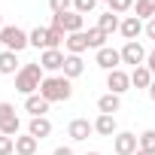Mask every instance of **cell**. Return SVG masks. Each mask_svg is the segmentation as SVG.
Instances as JSON below:
<instances>
[{
	"label": "cell",
	"mask_w": 155,
	"mask_h": 155,
	"mask_svg": "<svg viewBox=\"0 0 155 155\" xmlns=\"http://www.w3.org/2000/svg\"><path fill=\"white\" fill-rule=\"evenodd\" d=\"M43 73H46V70L40 67V61H37V64H25V67L15 73V91H18V94H25V97L37 94V91H40V85H43V79H46Z\"/></svg>",
	"instance_id": "1"
},
{
	"label": "cell",
	"mask_w": 155,
	"mask_h": 155,
	"mask_svg": "<svg viewBox=\"0 0 155 155\" xmlns=\"http://www.w3.org/2000/svg\"><path fill=\"white\" fill-rule=\"evenodd\" d=\"M40 94H43L49 104H55V101H70V97H73V85H70L67 76H46L43 85H40Z\"/></svg>",
	"instance_id": "2"
},
{
	"label": "cell",
	"mask_w": 155,
	"mask_h": 155,
	"mask_svg": "<svg viewBox=\"0 0 155 155\" xmlns=\"http://www.w3.org/2000/svg\"><path fill=\"white\" fill-rule=\"evenodd\" d=\"M0 43H3V49L6 52H25L28 46H31V37L21 31V28H15V25H3V31H0Z\"/></svg>",
	"instance_id": "3"
},
{
	"label": "cell",
	"mask_w": 155,
	"mask_h": 155,
	"mask_svg": "<svg viewBox=\"0 0 155 155\" xmlns=\"http://www.w3.org/2000/svg\"><path fill=\"white\" fill-rule=\"evenodd\" d=\"M94 64H97L101 70L113 73V70H119V64H122V52H119V49H113V46H104V49H97V52H94Z\"/></svg>",
	"instance_id": "4"
},
{
	"label": "cell",
	"mask_w": 155,
	"mask_h": 155,
	"mask_svg": "<svg viewBox=\"0 0 155 155\" xmlns=\"http://www.w3.org/2000/svg\"><path fill=\"white\" fill-rule=\"evenodd\" d=\"M52 25L64 28L67 34H79V31H82V25H85V15H79L76 9H70V12H61V15H52Z\"/></svg>",
	"instance_id": "5"
},
{
	"label": "cell",
	"mask_w": 155,
	"mask_h": 155,
	"mask_svg": "<svg viewBox=\"0 0 155 155\" xmlns=\"http://www.w3.org/2000/svg\"><path fill=\"white\" fill-rule=\"evenodd\" d=\"M113 149H116V155H134V152L140 149V140H137V134H131V131H119V134L113 137Z\"/></svg>",
	"instance_id": "6"
},
{
	"label": "cell",
	"mask_w": 155,
	"mask_h": 155,
	"mask_svg": "<svg viewBox=\"0 0 155 155\" xmlns=\"http://www.w3.org/2000/svg\"><path fill=\"white\" fill-rule=\"evenodd\" d=\"M119 52H122V64H131V67H143V64H146V49H143L137 40H134V43H125Z\"/></svg>",
	"instance_id": "7"
},
{
	"label": "cell",
	"mask_w": 155,
	"mask_h": 155,
	"mask_svg": "<svg viewBox=\"0 0 155 155\" xmlns=\"http://www.w3.org/2000/svg\"><path fill=\"white\" fill-rule=\"evenodd\" d=\"M94 134V122H88V119H73L70 125H67V137L73 140V143H82V140H88Z\"/></svg>",
	"instance_id": "8"
},
{
	"label": "cell",
	"mask_w": 155,
	"mask_h": 155,
	"mask_svg": "<svg viewBox=\"0 0 155 155\" xmlns=\"http://www.w3.org/2000/svg\"><path fill=\"white\" fill-rule=\"evenodd\" d=\"M107 88H110L113 94H119V97H122V94L131 88V73H125L122 67H119V70H113V73H107Z\"/></svg>",
	"instance_id": "9"
},
{
	"label": "cell",
	"mask_w": 155,
	"mask_h": 155,
	"mask_svg": "<svg viewBox=\"0 0 155 155\" xmlns=\"http://www.w3.org/2000/svg\"><path fill=\"white\" fill-rule=\"evenodd\" d=\"M64 52L61 49H46L43 55H40V67L46 70V73H58V70H64Z\"/></svg>",
	"instance_id": "10"
},
{
	"label": "cell",
	"mask_w": 155,
	"mask_h": 155,
	"mask_svg": "<svg viewBox=\"0 0 155 155\" xmlns=\"http://www.w3.org/2000/svg\"><path fill=\"white\" fill-rule=\"evenodd\" d=\"M82 73H85L82 55H67V58H64V70H61V76H67V79L73 82V79H79Z\"/></svg>",
	"instance_id": "11"
},
{
	"label": "cell",
	"mask_w": 155,
	"mask_h": 155,
	"mask_svg": "<svg viewBox=\"0 0 155 155\" xmlns=\"http://www.w3.org/2000/svg\"><path fill=\"white\" fill-rule=\"evenodd\" d=\"M49 107H52V104H49V101H46L40 91H37V94H31V97H25V110L31 113V119L46 116V113H49Z\"/></svg>",
	"instance_id": "12"
},
{
	"label": "cell",
	"mask_w": 155,
	"mask_h": 155,
	"mask_svg": "<svg viewBox=\"0 0 155 155\" xmlns=\"http://www.w3.org/2000/svg\"><path fill=\"white\" fill-rule=\"evenodd\" d=\"M119 31H122V37H125L128 43H134V40H137V37H140V34L146 31V25H143V21H140L137 15H128V18L122 21V28H119Z\"/></svg>",
	"instance_id": "13"
},
{
	"label": "cell",
	"mask_w": 155,
	"mask_h": 155,
	"mask_svg": "<svg viewBox=\"0 0 155 155\" xmlns=\"http://www.w3.org/2000/svg\"><path fill=\"white\" fill-rule=\"evenodd\" d=\"M94 134H101V137H116L119 134V122H116V116H97L94 119Z\"/></svg>",
	"instance_id": "14"
},
{
	"label": "cell",
	"mask_w": 155,
	"mask_h": 155,
	"mask_svg": "<svg viewBox=\"0 0 155 155\" xmlns=\"http://www.w3.org/2000/svg\"><path fill=\"white\" fill-rule=\"evenodd\" d=\"M97 110H101L104 116H116V113L122 110V97H119V94H113V91H107V94H101V97H97Z\"/></svg>",
	"instance_id": "15"
},
{
	"label": "cell",
	"mask_w": 155,
	"mask_h": 155,
	"mask_svg": "<svg viewBox=\"0 0 155 155\" xmlns=\"http://www.w3.org/2000/svg\"><path fill=\"white\" fill-rule=\"evenodd\" d=\"M152 79H155V76H152V70H149L146 64H143V67H134V70H131V85H134V88H146V91H149Z\"/></svg>",
	"instance_id": "16"
},
{
	"label": "cell",
	"mask_w": 155,
	"mask_h": 155,
	"mask_svg": "<svg viewBox=\"0 0 155 155\" xmlns=\"http://www.w3.org/2000/svg\"><path fill=\"white\" fill-rule=\"evenodd\" d=\"M67 55H82L85 49H88V37H85V31H79V34H67Z\"/></svg>",
	"instance_id": "17"
},
{
	"label": "cell",
	"mask_w": 155,
	"mask_h": 155,
	"mask_svg": "<svg viewBox=\"0 0 155 155\" xmlns=\"http://www.w3.org/2000/svg\"><path fill=\"white\" fill-rule=\"evenodd\" d=\"M28 134H31V137H37V140H46V137L52 134V122H49L46 116H40V119H31V125H28Z\"/></svg>",
	"instance_id": "18"
},
{
	"label": "cell",
	"mask_w": 155,
	"mask_h": 155,
	"mask_svg": "<svg viewBox=\"0 0 155 155\" xmlns=\"http://www.w3.org/2000/svg\"><path fill=\"white\" fill-rule=\"evenodd\" d=\"M21 67H18V55L15 52H0V73H3V76H15Z\"/></svg>",
	"instance_id": "19"
},
{
	"label": "cell",
	"mask_w": 155,
	"mask_h": 155,
	"mask_svg": "<svg viewBox=\"0 0 155 155\" xmlns=\"http://www.w3.org/2000/svg\"><path fill=\"white\" fill-rule=\"evenodd\" d=\"M37 146H40V140L31 137V134H18L15 137V155H34Z\"/></svg>",
	"instance_id": "20"
},
{
	"label": "cell",
	"mask_w": 155,
	"mask_h": 155,
	"mask_svg": "<svg viewBox=\"0 0 155 155\" xmlns=\"http://www.w3.org/2000/svg\"><path fill=\"white\" fill-rule=\"evenodd\" d=\"M97 28L110 37L113 31H119V28H122V21H119V15H116V12H110V9H107V12H101V15H97Z\"/></svg>",
	"instance_id": "21"
},
{
	"label": "cell",
	"mask_w": 155,
	"mask_h": 155,
	"mask_svg": "<svg viewBox=\"0 0 155 155\" xmlns=\"http://www.w3.org/2000/svg\"><path fill=\"white\" fill-rule=\"evenodd\" d=\"M28 37H31V46H37V49H43V52L49 49V28H34Z\"/></svg>",
	"instance_id": "22"
},
{
	"label": "cell",
	"mask_w": 155,
	"mask_h": 155,
	"mask_svg": "<svg viewBox=\"0 0 155 155\" xmlns=\"http://www.w3.org/2000/svg\"><path fill=\"white\" fill-rule=\"evenodd\" d=\"M134 9H137V18L143 21H149V18H155V0H137L134 3Z\"/></svg>",
	"instance_id": "23"
},
{
	"label": "cell",
	"mask_w": 155,
	"mask_h": 155,
	"mask_svg": "<svg viewBox=\"0 0 155 155\" xmlns=\"http://www.w3.org/2000/svg\"><path fill=\"white\" fill-rule=\"evenodd\" d=\"M85 37H88V49H104V46H107V34H104L101 28H88Z\"/></svg>",
	"instance_id": "24"
},
{
	"label": "cell",
	"mask_w": 155,
	"mask_h": 155,
	"mask_svg": "<svg viewBox=\"0 0 155 155\" xmlns=\"http://www.w3.org/2000/svg\"><path fill=\"white\" fill-rule=\"evenodd\" d=\"M61 43H67V31L58 25H49V49H58Z\"/></svg>",
	"instance_id": "25"
},
{
	"label": "cell",
	"mask_w": 155,
	"mask_h": 155,
	"mask_svg": "<svg viewBox=\"0 0 155 155\" xmlns=\"http://www.w3.org/2000/svg\"><path fill=\"white\" fill-rule=\"evenodd\" d=\"M137 140H140V149H143V152H152V155H155V128L143 131Z\"/></svg>",
	"instance_id": "26"
},
{
	"label": "cell",
	"mask_w": 155,
	"mask_h": 155,
	"mask_svg": "<svg viewBox=\"0 0 155 155\" xmlns=\"http://www.w3.org/2000/svg\"><path fill=\"white\" fill-rule=\"evenodd\" d=\"M18 128H21V122H18V116H12L9 122H3V128H0V134H6V137H18Z\"/></svg>",
	"instance_id": "27"
},
{
	"label": "cell",
	"mask_w": 155,
	"mask_h": 155,
	"mask_svg": "<svg viewBox=\"0 0 155 155\" xmlns=\"http://www.w3.org/2000/svg\"><path fill=\"white\" fill-rule=\"evenodd\" d=\"M128 9H134V0H110V12H116V15H125Z\"/></svg>",
	"instance_id": "28"
},
{
	"label": "cell",
	"mask_w": 155,
	"mask_h": 155,
	"mask_svg": "<svg viewBox=\"0 0 155 155\" xmlns=\"http://www.w3.org/2000/svg\"><path fill=\"white\" fill-rule=\"evenodd\" d=\"M94 6H97V0H73V9L79 12V15H88V12H94Z\"/></svg>",
	"instance_id": "29"
},
{
	"label": "cell",
	"mask_w": 155,
	"mask_h": 155,
	"mask_svg": "<svg viewBox=\"0 0 155 155\" xmlns=\"http://www.w3.org/2000/svg\"><path fill=\"white\" fill-rule=\"evenodd\" d=\"M70 3H73V0H49V9L55 15H61V12H70Z\"/></svg>",
	"instance_id": "30"
},
{
	"label": "cell",
	"mask_w": 155,
	"mask_h": 155,
	"mask_svg": "<svg viewBox=\"0 0 155 155\" xmlns=\"http://www.w3.org/2000/svg\"><path fill=\"white\" fill-rule=\"evenodd\" d=\"M15 152V140L6 137V134H0V155H12Z\"/></svg>",
	"instance_id": "31"
},
{
	"label": "cell",
	"mask_w": 155,
	"mask_h": 155,
	"mask_svg": "<svg viewBox=\"0 0 155 155\" xmlns=\"http://www.w3.org/2000/svg\"><path fill=\"white\" fill-rule=\"evenodd\" d=\"M12 116H15V107L6 104V101H0V122H9Z\"/></svg>",
	"instance_id": "32"
},
{
	"label": "cell",
	"mask_w": 155,
	"mask_h": 155,
	"mask_svg": "<svg viewBox=\"0 0 155 155\" xmlns=\"http://www.w3.org/2000/svg\"><path fill=\"white\" fill-rule=\"evenodd\" d=\"M146 67L152 70V76H155V46H152V52L146 55Z\"/></svg>",
	"instance_id": "33"
},
{
	"label": "cell",
	"mask_w": 155,
	"mask_h": 155,
	"mask_svg": "<svg viewBox=\"0 0 155 155\" xmlns=\"http://www.w3.org/2000/svg\"><path fill=\"white\" fill-rule=\"evenodd\" d=\"M146 37H149V40H155V18H149V21H146Z\"/></svg>",
	"instance_id": "34"
},
{
	"label": "cell",
	"mask_w": 155,
	"mask_h": 155,
	"mask_svg": "<svg viewBox=\"0 0 155 155\" xmlns=\"http://www.w3.org/2000/svg\"><path fill=\"white\" fill-rule=\"evenodd\" d=\"M52 155H76V152H73V149H70V146H58V149H55V152H52Z\"/></svg>",
	"instance_id": "35"
},
{
	"label": "cell",
	"mask_w": 155,
	"mask_h": 155,
	"mask_svg": "<svg viewBox=\"0 0 155 155\" xmlns=\"http://www.w3.org/2000/svg\"><path fill=\"white\" fill-rule=\"evenodd\" d=\"M149 101H155V79H152V85H149Z\"/></svg>",
	"instance_id": "36"
},
{
	"label": "cell",
	"mask_w": 155,
	"mask_h": 155,
	"mask_svg": "<svg viewBox=\"0 0 155 155\" xmlns=\"http://www.w3.org/2000/svg\"><path fill=\"white\" fill-rule=\"evenodd\" d=\"M134 155H152V152H143V149H137V152H134Z\"/></svg>",
	"instance_id": "37"
},
{
	"label": "cell",
	"mask_w": 155,
	"mask_h": 155,
	"mask_svg": "<svg viewBox=\"0 0 155 155\" xmlns=\"http://www.w3.org/2000/svg\"><path fill=\"white\" fill-rule=\"evenodd\" d=\"M0 31H3V15H0Z\"/></svg>",
	"instance_id": "38"
},
{
	"label": "cell",
	"mask_w": 155,
	"mask_h": 155,
	"mask_svg": "<svg viewBox=\"0 0 155 155\" xmlns=\"http://www.w3.org/2000/svg\"><path fill=\"white\" fill-rule=\"evenodd\" d=\"M97 3H107V6H110V0H97Z\"/></svg>",
	"instance_id": "39"
},
{
	"label": "cell",
	"mask_w": 155,
	"mask_h": 155,
	"mask_svg": "<svg viewBox=\"0 0 155 155\" xmlns=\"http://www.w3.org/2000/svg\"><path fill=\"white\" fill-rule=\"evenodd\" d=\"M85 155H101V152H85Z\"/></svg>",
	"instance_id": "40"
},
{
	"label": "cell",
	"mask_w": 155,
	"mask_h": 155,
	"mask_svg": "<svg viewBox=\"0 0 155 155\" xmlns=\"http://www.w3.org/2000/svg\"><path fill=\"white\" fill-rule=\"evenodd\" d=\"M0 128H3V122H0Z\"/></svg>",
	"instance_id": "41"
}]
</instances>
